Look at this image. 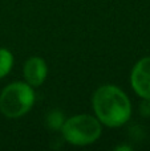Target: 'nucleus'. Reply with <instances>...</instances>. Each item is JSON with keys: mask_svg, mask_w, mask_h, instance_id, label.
Instances as JSON below:
<instances>
[{"mask_svg": "<svg viewBox=\"0 0 150 151\" xmlns=\"http://www.w3.org/2000/svg\"><path fill=\"white\" fill-rule=\"evenodd\" d=\"M93 109L97 119L109 127L126 123L132 114V106L126 94L113 85H104L93 94Z\"/></svg>", "mask_w": 150, "mask_h": 151, "instance_id": "1", "label": "nucleus"}, {"mask_svg": "<svg viewBox=\"0 0 150 151\" xmlns=\"http://www.w3.org/2000/svg\"><path fill=\"white\" fill-rule=\"evenodd\" d=\"M61 133L68 143L87 146L100 138L101 125L97 118L88 114H80L65 121L61 126Z\"/></svg>", "mask_w": 150, "mask_h": 151, "instance_id": "2", "label": "nucleus"}, {"mask_svg": "<svg viewBox=\"0 0 150 151\" xmlns=\"http://www.w3.org/2000/svg\"><path fill=\"white\" fill-rule=\"evenodd\" d=\"M33 102L35 93L31 85L13 82L0 94V111L8 118H19L31 110Z\"/></svg>", "mask_w": 150, "mask_h": 151, "instance_id": "3", "label": "nucleus"}, {"mask_svg": "<svg viewBox=\"0 0 150 151\" xmlns=\"http://www.w3.org/2000/svg\"><path fill=\"white\" fill-rule=\"evenodd\" d=\"M130 82L138 96L150 101V57L142 58L134 65Z\"/></svg>", "mask_w": 150, "mask_h": 151, "instance_id": "4", "label": "nucleus"}, {"mask_svg": "<svg viewBox=\"0 0 150 151\" xmlns=\"http://www.w3.org/2000/svg\"><path fill=\"white\" fill-rule=\"evenodd\" d=\"M24 77L28 85L40 86L47 77V64L40 57H31L24 65Z\"/></svg>", "mask_w": 150, "mask_h": 151, "instance_id": "5", "label": "nucleus"}, {"mask_svg": "<svg viewBox=\"0 0 150 151\" xmlns=\"http://www.w3.org/2000/svg\"><path fill=\"white\" fill-rule=\"evenodd\" d=\"M12 65H13L12 53L7 49L0 48V78L9 73Z\"/></svg>", "mask_w": 150, "mask_h": 151, "instance_id": "6", "label": "nucleus"}, {"mask_svg": "<svg viewBox=\"0 0 150 151\" xmlns=\"http://www.w3.org/2000/svg\"><path fill=\"white\" fill-rule=\"evenodd\" d=\"M63 123H64V121H63V115H61V113L53 111V113L49 114V117H48V125H49L52 129H55V130L61 129Z\"/></svg>", "mask_w": 150, "mask_h": 151, "instance_id": "7", "label": "nucleus"}, {"mask_svg": "<svg viewBox=\"0 0 150 151\" xmlns=\"http://www.w3.org/2000/svg\"><path fill=\"white\" fill-rule=\"evenodd\" d=\"M116 150H128V151H129L130 147H129V146H118Z\"/></svg>", "mask_w": 150, "mask_h": 151, "instance_id": "8", "label": "nucleus"}]
</instances>
